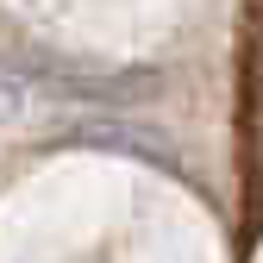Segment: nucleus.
I'll return each instance as SVG.
<instances>
[{"mask_svg":"<svg viewBox=\"0 0 263 263\" xmlns=\"http://www.w3.org/2000/svg\"><path fill=\"white\" fill-rule=\"evenodd\" d=\"M25 101H31L25 76H7V69H0V125H13V119L25 113Z\"/></svg>","mask_w":263,"mask_h":263,"instance_id":"nucleus-1","label":"nucleus"}]
</instances>
